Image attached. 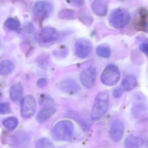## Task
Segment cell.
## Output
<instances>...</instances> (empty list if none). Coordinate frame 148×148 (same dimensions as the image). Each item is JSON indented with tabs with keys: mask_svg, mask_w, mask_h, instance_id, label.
Returning <instances> with one entry per match:
<instances>
[{
	"mask_svg": "<svg viewBox=\"0 0 148 148\" xmlns=\"http://www.w3.org/2000/svg\"><path fill=\"white\" fill-rule=\"evenodd\" d=\"M110 103L108 93L106 92H99L96 96L91 112L93 120L101 118L107 111Z\"/></svg>",
	"mask_w": 148,
	"mask_h": 148,
	"instance_id": "7a4b0ae2",
	"label": "cell"
},
{
	"mask_svg": "<svg viewBox=\"0 0 148 148\" xmlns=\"http://www.w3.org/2000/svg\"><path fill=\"white\" fill-rule=\"evenodd\" d=\"M144 143V140L142 138L131 135L126 138L125 145L127 148H137L141 147Z\"/></svg>",
	"mask_w": 148,
	"mask_h": 148,
	"instance_id": "e0dca14e",
	"label": "cell"
},
{
	"mask_svg": "<svg viewBox=\"0 0 148 148\" xmlns=\"http://www.w3.org/2000/svg\"><path fill=\"white\" fill-rule=\"evenodd\" d=\"M136 129L142 134H145L148 132V117L138 120L135 125Z\"/></svg>",
	"mask_w": 148,
	"mask_h": 148,
	"instance_id": "cb8c5ba5",
	"label": "cell"
},
{
	"mask_svg": "<svg viewBox=\"0 0 148 148\" xmlns=\"http://www.w3.org/2000/svg\"><path fill=\"white\" fill-rule=\"evenodd\" d=\"M92 50L91 42L86 38H80L76 41L75 51L76 55L81 59L87 58Z\"/></svg>",
	"mask_w": 148,
	"mask_h": 148,
	"instance_id": "ba28073f",
	"label": "cell"
},
{
	"mask_svg": "<svg viewBox=\"0 0 148 148\" xmlns=\"http://www.w3.org/2000/svg\"><path fill=\"white\" fill-rule=\"evenodd\" d=\"M47 83L48 81L46 79L41 78L39 79L37 82V85L40 88H43L47 85Z\"/></svg>",
	"mask_w": 148,
	"mask_h": 148,
	"instance_id": "1f68e13d",
	"label": "cell"
},
{
	"mask_svg": "<svg viewBox=\"0 0 148 148\" xmlns=\"http://www.w3.org/2000/svg\"><path fill=\"white\" fill-rule=\"evenodd\" d=\"M58 17L61 19L72 20L75 19L77 17V13L73 9H63L59 13Z\"/></svg>",
	"mask_w": 148,
	"mask_h": 148,
	"instance_id": "44dd1931",
	"label": "cell"
},
{
	"mask_svg": "<svg viewBox=\"0 0 148 148\" xmlns=\"http://www.w3.org/2000/svg\"><path fill=\"white\" fill-rule=\"evenodd\" d=\"M97 73L94 67H89L82 71L80 73V79L82 85L86 88H90L95 83Z\"/></svg>",
	"mask_w": 148,
	"mask_h": 148,
	"instance_id": "9c48e42d",
	"label": "cell"
},
{
	"mask_svg": "<svg viewBox=\"0 0 148 148\" xmlns=\"http://www.w3.org/2000/svg\"><path fill=\"white\" fill-rule=\"evenodd\" d=\"M68 2L70 5L76 7H81L84 5L85 3L84 1H71Z\"/></svg>",
	"mask_w": 148,
	"mask_h": 148,
	"instance_id": "d6a6232c",
	"label": "cell"
},
{
	"mask_svg": "<svg viewBox=\"0 0 148 148\" xmlns=\"http://www.w3.org/2000/svg\"><path fill=\"white\" fill-rule=\"evenodd\" d=\"M23 88L21 84L19 83L14 84L10 89V98L14 102H19L23 96Z\"/></svg>",
	"mask_w": 148,
	"mask_h": 148,
	"instance_id": "2e32d148",
	"label": "cell"
},
{
	"mask_svg": "<svg viewBox=\"0 0 148 148\" xmlns=\"http://www.w3.org/2000/svg\"><path fill=\"white\" fill-rule=\"evenodd\" d=\"M77 17L80 21L87 26L91 25L93 21V17L89 10L86 8H83L78 10Z\"/></svg>",
	"mask_w": 148,
	"mask_h": 148,
	"instance_id": "9a60e30c",
	"label": "cell"
},
{
	"mask_svg": "<svg viewBox=\"0 0 148 148\" xmlns=\"http://www.w3.org/2000/svg\"><path fill=\"white\" fill-rule=\"evenodd\" d=\"M141 51L148 57V43H143L139 46Z\"/></svg>",
	"mask_w": 148,
	"mask_h": 148,
	"instance_id": "4dcf8cb0",
	"label": "cell"
},
{
	"mask_svg": "<svg viewBox=\"0 0 148 148\" xmlns=\"http://www.w3.org/2000/svg\"><path fill=\"white\" fill-rule=\"evenodd\" d=\"M36 101L32 95H27L22 99L21 103V115L24 119L32 117L35 113Z\"/></svg>",
	"mask_w": 148,
	"mask_h": 148,
	"instance_id": "5b68a950",
	"label": "cell"
},
{
	"mask_svg": "<svg viewBox=\"0 0 148 148\" xmlns=\"http://www.w3.org/2000/svg\"><path fill=\"white\" fill-rule=\"evenodd\" d=\"M120 78L119 69L114 65L110 64L105 68L102 72L101 80L105 85L112 86L117 84Z\"/></svg>",
	"mask_w": 148,
	"mask_h": 148,
	"instance_id": "277c9868",
	"label": "cell"
},
{
	"mask_svg": "<svg viewBox=\"0 0 148 148\" xmlns=\"http://www.w3.org/2000/svg\"><path fill=\"white\" fill-rule=\"evenodd\" d=\"M60 90L69 94H74L80 90V86L75 80L71 79L62 80L60 84Z\"/></svg>",
	"mask_w": 148,
	"mask_h": 148,
	"instance_id": "7c38bea8",
	"label": "cell"
},
{
	"mask_svg": "<svg viewBox=\"0 0 148 148\" xmlns=\"http://www.w3.org/2000/svg\"><path fill=\"white\" fill-rule=\"evenodd\" d=\"M11 112L10 104L8 103H2L0 104V113L1 115L8 114Z\"/></svg>",
	"mask_w": 148,
	"mask_h": 148,
	"instance_id": "f1b7e54d",
	"label": "cell"
},
{
	"mask_svg": "<svg viewBox=\"0 0 148 148\" xmlns=\"http://www.w3.org/2000/svg\"><path fill=\"white\" fill-rule=\"evenodd\" d=\"M59 34L55 28L50 27H44L40 31L39 38L44 44H49L58 39Z\"/></svg>",
	"mask_w": 148,
	"mask_h": 148,
	"instance_id": "30bf717a",
	"label": "cell"
},
{
	"mask_svg": "<svg viewBox=\"0 0 148 148\" xmlns=\"http://www.w3.org/2000/svg\"><path fill=\"white\" fill-rule=\"evenodd\" d=\"M132 25L136 31L148 33V10L145 8H141L138 11L137 16Z\"/></svg>",
	"mask_w": 148,
	"mask_h": 148,
	"instance_id": "8992f818",
	"label": "cell"
},
{
	"mask_svg": "<svg viewBox=\"0 0 148 148\" xmlns=\"http://www.w3.org/2000/svg\"><path fill=\"white\" fill-rule=\"evenodd\" d=\"M53 10L51 3L47 1H38L34 4L33 12L37 18L44 19L48 17Z\"/></svg>",
	"mask_w": 148,
	"mask_h": 148,
	"instance_id": "52a82bcc",
	"label": "cell"
},
{
	"mask_svg": "<svg viewBox=\"0 0 148 148\" xmlns=\"http://www.w3.org/2000/svg\"><path fill=\"white\" fill-rule=\"evenodd\" d=\"M34 28L33 26L31 24H29V25L27 27L26 31L27 32L31 33L33 32V31H34Z\"/></svg>",
	"mask_w": 148,
	"mask_h": 148,
	"instance_id": "836d02e7",
	"label": "cell"
},
{
	"mask_svg": "<svg viewBox=\"0 0 148 148\" xmlns=\"http://www.w3.org/2000/svg\"><path fill=\"white\" fill-rule=\"evenodd\" d=\"M130 15L125 9L117 8L113 10L109 16L110 25L115 28L119 29L124 27L130 23Z\"/></svg>",
	"mask_w": 148,
	"mask_h": 148,
	"instance_id": "3957f363",
	"label": "cell"
},
{
	"mask_svg": "<svg viewBox=\"0 0 148 148\" xmlns=\"http://www.w3.org/2000/svg\"><path fill=\"white\" fill-rule=\"evenodd\" d=\"M54 55L59 58H64L66 57L68 53V49L66 47L61 46L58 49L55 50L54 52Z\"/></svg>",
	"mask_w": 148,
	"mask_h": 148,
	"instance_id": "83f0119b",
	"label": "cell"
},
{
	"mask_svg": "<svg viewBox=\"0 0 148 148\" xmlns=\"http://www.w3.org/2000/svg\"><path fill=\"white\" fill-rule=\"evenodd\" d=\"M123 90L121 88H118L114 90L112 95L115 98H119L123 96Z\"/></svg>",
	"mask_w": 148,
	"mask_h": 148,
	"instance_id": "f546056e",
	"label": "cell"
},
{
	"mask_svg": "<svg viewBox=\"0 0 148 148\" xmlns=\"http://www.w3.org/2000/svg\"><path fill=\"white\" fill-rule=\"evenodd\" d=\"M36 148H54L52 142L46 138H40L37 141Z\"/></svg>",
	"mask_w": 148,
	"mask_h": 148,
	"instance_id": "4316f807",
	"label": "cell"
},
{
	"mask_svg": "<svg viewBox=\"0 0 148 148\" xmlns=\"http://www.w3.org/2000/svg\"><path fill=\"white\" fill-rule=\"evenodd\" d=\"M93 13L99 17L105 16L108 11V4L105 1H95L91 5Z\"/></svg>",
	"mask_w": 148,
	"mask_h": 148,
	"instance_id": "4fadbf2b",
	"label": "cell"
},
{
	"mask_svg": "<svg viewBox=\"0 0 148 148\" xmlns=\"http://www.w3.org/2000/svg\"><path fill=\"white\" fill-rule=\"evenodd\" d=\"M5 25L8 29L18 32L20 27L21 23L17 18H10L7 19L5 21Z\"/></svg>",
	"mask_w": 148,
	"mask_h": 148,
	"instance_id": "7402d4cb",
	"label": "cell"
},
{
	"mask_svg": "<svg viewBox=\"0 0 148 148\" xmlns=\"http://www.w3.org/2000/svg\"><path fill=\"white\" fill-rule=\"evenodd\" d=\"M74 132V126L71 121L63 120L57 123L52 130L51 136L56 141H70Z\"/></svg>",
	"mask_w": 148,
	"mask_h": 148,
	"instance_id": "6da1fadb",
	"label": "cell"
},
{
	"mask_svg": "<svg viewBox=\"0 0 148 148\" xmlns=\"http://www.w3.org/2000/svg\"><path fill=\"white\" fill-rule=\"evenodd\" d=\"M40 104L45 108L53 107L54 105V101L52 98L47 94H42L39 98Z\"/></svg>",
	"mask_w": 148,
	"mask_h": 148,
	"instance_id": "d4e9b609",
	"label": "cell"
},
{
	"mask_svg": "<svg viewBox=\"0 0 148 148\" xmlns=\"http://www.w3.org/2000/svg\"><path fill=\"white\" fill-rule=\"evenodd\" d=\"M96 53L98 56L104 58H110L111 54L110 48L106 45H100L96 49Z\"/></svg>",
	"mask_w": 148,
	"mask_h": 148,
	"instance_id": "603a6c76",
	"label": "cell"
},
{
	"mask_svg": "<svg viewBox=\"0 0 148 148\" xmlns=\"http://www.w3.org/2000/svg\"><path fill=\"white\" fill-rule=\"evenodd\" d=\"M56 112V109L54 106L45 108L41 110L37 116V119L38 122L42 123L50 118Z\"/></svg>",
	"mask_w": 148,
	"mask_h": 148,
	"instance_id": "ac0fdd59",
	"label": "cell"
},
{
	"mask_svg": "<svg viewBox=\"0 0 148 148\" xmlns=\"http://www.w3.org/2000/svg\"><path fill=\"white\" fill-rule=\"evenodd\" d=\"M3 125L7 129L13 130H14L18 124V119L15 117H10L3 121Z\"/></svg>",
	"mask_w": 148,
	"mask_h": 148,
	"instance_id": "484cf974",
	"label": "cell"
},
{
	"mask_svg": "<svg viewBox=\"0 0 148 148\" xmlns=\"http://www.w3.org/2000/svg\"><path fill=\"white\" fill-rule=\"evenodd\" d=\"M136 86V79L133 75H128L124 78L122 82V86L123 90L126 91L132 90Z\"/></svg>",
	"mask_w": 148,
	"mask_h": 148,
	"instance_id": "d6986e66",
	"label": "cell"
},
{
	"mask_svg": "<svg viewBox=\"0 0 148 148\" xmlns=\"http://www.w3.org/2000/svg\"><path fill=\"white\" fill-rule=\"evenodd\" d=\"M14 65L13 63L9 60H4L0 64V73L1 75H7L13 71Z\"/></svg>",
	"mask_w": 148,
	"mask_h": 148,
	"instance_id": "ffe728a7",
	"label": "cell"
},
{
	"mask_svg": "<svg viewBox=\"0 0 148 148\" xmlns=\"http://www.w3.org/2000/svg\"><path fill=\"white\" fill-rule=\"evenodd\" d=\"M124 133V125L119 119L112 122L110 129V135L112 140L118 142L123 137Z\"/></svg>",
	"mask_w": 148,
	"mask_h": 148,
	"instance_id": "8fae6325",
	"label": "cell"
},
{
	"mask_svg": "<svg viewBox=\"0 0 148 148\" xmlns=\"http://www.w3.org/2000/svg\"><path fill=\"white\" fill-rule=\"evenodd\" d=\"M132 110V115L136 119L144 117L148 114V106L141 102L134 104Z\"/></svg>",
	"mask_w": 148,
	"mask_h": 148,
	"instance_id": "5bb4252c",
	"label": "cell"
}]
</instances>
